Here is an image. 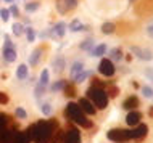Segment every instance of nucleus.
I'll return each instance as SVG.
<instances>
[{
    "mask_svg": "<svg viewBox=\"0 0 153 143\" xmlns=\"http://www.w3.org/2000/svg\"><path fill=\"white\" fill-rule=\"evenodd\" d=\"M140 121H142V114H140L137 109L135 111H129L126 116V124L131 125V127H135L137 124H140Z\"/></svg>",
    "mask_w": 153,
    "mask_h": 143,
    "instance_id": "9b49d317",
    "label": "nucleus"
},
{
    "mask_svg": "<svg viewBox=\"0 0 153 143\" xmlns=\"http://www.w3.org/2000/svg\"><path fill=\"white\" fill-rule=\"evenodd\" d=\"M8 11H10L13 16H18V15H19V10H18V7H16V5H11V8H10Z\"/></svg>",
    "mask_w": 153,
    "mask_h": 143,
    "instance_id": "79ce46f5",
    "label": "nucleus"
},
{
    "mask_svg": "<svg viewBox=\"0 0 153 143\" xmlns=\"http://www.w3.org/2000/svg\"><path fill=\"white\" fill-rule=\"evenodd\" d=\"M77 5V0H56V10L60 15H66L73 11Z\"/></svg>",
    "mask_w": 153,
    "mask_h": 143,
    "instance_id": "0eeeda50",
    "label": "nucleus"
},
{
    "mask_svg": "<svg viewBox=\"0 0 153 143\" xmlns=\"http://www.w3.org/2000/svg\"><path fill=\"white\" fill-rule=\"evenodd\" d=\"M63 90H65V95H66V97H76V88H74L73 84L66 82L65 87H63Z\"/></svg>",
    "mask_w": 153,
    "mask_h": 143,
    "instance_id": "bb28decb",
    "label": "nucleus"
},
{
    "mask_svg": "<svg viewBox=\"0 0 153 143\" xmlns=\"http://www.w3.org/2000/svg\"><path fill=\"white\" fill-rule=\"evenodd\" d=\"M147 34H148V37L153 39V23H150V24L147 26Z\"/></svg>",
    "mask_w": 153,
    "mask_h": 143,
    "instance_id": "37998d69",
    "label": "nucleus"
},
{
    "mask_svg": "<svg viewBox=\"0 0 153 143\" xmlns=\"http://www.w3.org/2000/svg\"><path fill=\"white\" fill-rule=\"evenodd\" d=\"M65 116L68 117L69 121L76 122L77 125H81V127H84V129H90V127H92V121H89L87 117H85V114L82 113V109L79 108V105H77V103H68V105H66Z\"/></svg>",
    "mask_w": 153,
    "mask_h": 143,
    "instance_id": "f03ea898",
    "label": "nucleus"
},
{
    "mask_svg": "<svg viewBox=\"0 0 153 143\" xmlns=\"http://www.w3.org/2000/svg\"><path fill=\"white\" fill-rule=\"evenodd\" d=\"M7 122H8V117L5 116V114H0V132H3V130H5Z\"/></svg>",
    "mask_w": 153,
    "mask_h": 143,
    "instance_id": "4c0bfd02",
    "label": "nucleus"
},
{
    "mask_svg": "<svg viewBox=\"0 0 153 143\" xmlns=\"http://www.w3.org/2000/svg\"><path fill=\"white\" fill-rule=\"evenodd\" d=\"M114 29H116V26H114L113 23H103L102 24V32H103V34H106V35L113 34Z\"/></svg>",
    "mask_w": 153,
    "mask_h": 143,
    "instance_id": "a878e982",
    "label": "nucleus"
},
{
    "mask_svg": "<svg viewBox=\"0 0 153 143\" xmlns=\"http://www.w3.org/2000/svg\"><path fill=\"white\" fill-rule=\"evenodd\" d=\"M65 34H66V23H63V21L56 23L53 27H50V37H53V39L63 37Z\"/></svg>",
    "mask_w": 153,
    "mask_h": 143,
    "instance_id": "9d476101",
    "label": "nucleus"
},
{
    "mask_svg": "<svg viewBox=\"0 0 153 143\" xmlns=\"http://www.w3.org/2000/svg\"><path fill=\"white\" fill-rule=\"evenodd\" d=\"M48 82H50V72L47 71V69H44L42 72H40V77H39V85H44V87H47Z\"/></svg>",
    "mask_w": 153,
    "mask_h": 143,
    "instance_id": "5701e85b",
    "label": "nucleus"
},
{
    "mask_svg": "<svg viewBox=\"0 0 153 143\" xmlns=\"http://www.w3.org/2000/svg\"><path fill=\"white\" fill-rule=\"evenodd\" d=\"M3 60L7 61V63H13L16 60V50L15 47H3Z\"/></svg>",
    "mask_w": 153,
    "mask_h": 143,
    "instance_id": "2eb2a0df",
    "label": "nucleus"
},
{
    "mask_svg": "<svg viewBox=\"0 0 153 143\" xmlns=\"http://www.w3.org/2000/svg\"><path fill=\"white\" fill-rule=\"evenodd\" d=\"M24 34H26V37H27V40H29L31 43L36 40V31L32 29V27H26V29H24Z\"/></svg>",
    "mask_w": 153,
    "mask_h": 143,
    "instance_id": "c756f323",
    "label": "nucleus"
},
{
    "mask_svg": "<svg viewBox=\"0 0 153 143\" xmlns=\"http://www.w3.org/2000/svg\"><path fill=\"white\" fill-rule=\"evenodd\" d=\"M29 137L26 132H15L13 135V143H29Z\"/></svg>",
    "mask_w": 153,
    "mask_h": 143,
    "instance_id": "aec40b11",
    "label": "nucleus"
},
{
    "mask_svg": "<svg viewBox=\"0 0 153 143\" xmlns=\"http://www.w3.org/2000/svg\"><path fill=\"white\" fill-rule=\"evenodd\" d=\"M40 55H42V48H36V50L31 53V56H29L31 66H37V63H39V60H40Z\"/></svg>",
    "mask_w": 153,
    "mask_h": 143,
    "instance_id": "412c9836",
    "label": "nucleus"
},
{
    "mask_svg": "<svg viewBox=\"0 0 153 143\" xmlns=\"http://www.w3.org/2000/svg\"><path fill=\"white\" fill-rule=\"evenodd\" d=\"M16 77L19 80H24L27 77V66L26 64H19L18 66V69H16Z\"/></svg>",
    "mask_w": 153,
    "mask_h": 143,
    "instance_id": "393cba45",
    "label": "nucleus"
},
{
    "mask_svg": "<svg viewBox=\"0 0 153 143\" xmlns=\"http://www.w3.org/2000/svg\"><path fill=\"white\" fill-rule=\"evenodd\" d=\"M84 29H85V26L79 21V19H73V21L69 23V31L71 32H81Z\"/></svg>",
    "mask_w": 153,
    "mask_h": 143,
    "instance_id": "4be33fe9",
    "label": "nucleus"
},
{
    "mask_svg": "<svg viewBox=\"0 0 153 143\" xmlns=\"http://www.w3.org/2000/svg\"><path fill=\"white\" fill-rule=\"evenodd\" d=\"M63 143H81V133L76 127H69L63 133Z\"/></svg>",
    "mask_w": 153,
    "mask_h": 143,
    "instance_id": "6e6552de",
    "label": "nucleus"
},
{
    "mask_svg": "<svg viewBox=\"0 0 153 143\" xmlns=\"http://www.w3.org/2000/svg\"><path fill=\"white\" fill-rule=\"evenodd\" d=\"M85 95H87V100H89L94 106H97L98 109H105L106 106H108V95H106V90H105V88L90 87V88H87Z\"/></svg>",
    "mask_w": 153,
    "mask_h": 143,
    "instance_id": "7ed1b4c3",
    "label": "nucleus"
},
{
    "mask_svg": "<svg viewBox=\"0 0 153 143\" xmlns=\"http://www.w3.org/2000/svg\"><path fill=\"white\" fill-rule=\"evenodd\" d=\"M89 74H90L89 71H82L81 74L77 76V77H76V79H74V80H76V82H84V80H85V79H87V77H89Z\"/></svg>",
    "mask_w": 153,
    "mask_h": 143,
    "instance_id": "c9c22d12",
    "label": "nucleus"
},
{
    "mask_svg": "<svg viewBox=\"0 0 153 143\" xmlns=\"http://www.w3.org/2000/svg\"><path fill=\"white\" fill-rule=\"evenodd\" d=\"M148 133V125L147 124H137L135 127H132L131 130H127V137H129V140H135V142H140L143 140V138L147 137Z\"/></svg>",
    "mask_w": 153,
    "mask_h": 143,
    "instance_id": "20e7f679",
    "label": "nucleus"
},
{
    "mask_svg": "<svg viewBox=\"0 0 153 143\" xmlns=\"http://www.w3.org/2000/svg\"><path fill=\"white\" fill-rule=\"evenodd\" d=\"M11 29H13V34H15V35H18V37L24 34V27H23V24H21V23H15Z\"/></svg>",
    "mask_w": 153,
    "mask_h": 143,
    "instance_id": "cd10ccee",
    "label": "nucleus"
},
{
    "mask_svg": "<svg viewBox=\"0 0 153 143\" xmlns=\"http://www.w3.org/2000/svg\"><path fill=\"white\" fill-rule=\"evenodd\" d=\"M39 2H27L26 5H24V8H26V11H29V13H32V11H37L39 10Z\"/></svg>",
    "mask_w": 153,
    "mask_h": 143,
    "instance_id": "c85d7f7f",
    "label": "nucleus"
},
{
    "mask_svg": "<svg viewBox=\"0 0 153 143\" xmlns=\"http://www.w3.org/2000/svg\"><path fill=\"white\" fill-rule=\"evenodd\" d=\"M139 98L135 97V95H131V97H127L126 100H124V103H123V108L126 109V111H135V108H139Z\"/></svg>",
    "mask_w": 153,
    "mask_h": 143,
    "instance_id": "f8f14e48",
    "label": "nucleus"
},
{
    "mask_svg": "<svg viewBox=\"0 0 153 143\" xmlns=\"http://www.w3.org/2000/svg\"><path fill=\"white\" fill-rule=\"evenodd\" d=\"M145 76L148 77V79L153 82V68H150V69H147V72H145Z\"/></svg>",
    "mask_w": 153,
    "mask_h": 143,
    "instance_id": "c03bdc74",
    "label": "nucleus"
},
{
    "mask_svg": "<svg viewBox=\"0 0 153 143\" xmlns=\"http://www.w3.org/2000/svg\"><path fill=\"white\" fill-rule=\"evenodd\" d=\"M79 47H81V50H84V52H92L94 47H95V40L92 37H89V39H85V40H82Z\"/></svg>",
    "mask_w": 153,
    "mask_h": 143,
    "instance_id": "6ab92c4d",
    "label": "nucleus"
},
{
    "mask_svg": "<svg viewBox=\"0 0 153 143\" xmlns=\"http://www.w3.org/2000/svg\"><path fill=\"white\" fill-rule=\"evenodd\" d=\"M148 113H150V116L153 117V106H150V111H148Z\"/></svg>",
    "mask_w": 153,
    "mask_h": 143,
    "instance_id": "a18cd8bd",
    "label": "nucleus"
},
{
    "mask_svg": "<svg viewBox=\"0 0 153 143\" xmlns=\"http://www.w3.org/2000/svg\"><path fill=\"white\" fill-rule=\"evenodd\" d=\"M5 2H15V0H5Z\"/></svg>",
    "mask_w": 153,
    "mask_h": 143,
    "instance_id": "de8ad7c7",
    "label": "nucleus"
},
{
    "mask_svg": "<svg viewBox=\"0 0 153 143\" xmlns=\"http://www.w3.org/2000/svg\"><path fill=\"white\" fill-rule=\"evenodd\" d=\"M123 50L121 48H111V50H108V60L111 61V63H119V61L123 60Z\"/></svg>",
    "mask_w": 153,
    "mask_h": 143,
    "instance_id": "dca6fc26",
    "label": "nucleus"
},
{
    "mask_svg": "<svg viewBox=\"0 0 153 143\" xmlns=\"http://www.w3.org/2000/svg\"><path fill=\"white\" fill-rule=\"evenodd\" d=\"M106 52H108V47H106V43H98L97 47H94V50L90 52V55H94V56H97V58H100V56H103Z\"/></svg>",
    "mask_w": 153,
    "mask_h": 143,
    "instance_id": "f3484780",
    "label": "nucleus"
},
{
    "mask_svg": "<svg viewBox=\"0 0 153 143\" xmlns=\"http://www.w3.org/2000/svg\"><path fill=\"white\" fill-rule=\"evenodd\" d=\"M106 137H108V140L114 142V143H124L129 140L127 130H124V129H111L106 132Z\"/></svg>",
    "mask_w": 153,
    "mask_h": 143,
    "instance_id": "39448f33",
    "label": "nucleus"
},
{
    "mask_svg": "<svg viewBox=\"0 0 153 143\" xmlns=\"http://www.w3.org/2000/svg\"><path fill=\"white\" fill-rule=\"evenodd\" d=\"M8 100H10V98H8L7 93L0 92V105H7V103H8Z\"/></svg>",
    "mask_w": 153,
    "mask_h": 143,
    "instance_id": "a19ab883",
    "label": "nucleus"
},
{
    "mask_svg": "<svg viewBox=\"0 0 153 143\" xmlns=\"http://www.w3.org/2000/svg\"><path fill=\"white\" fill-rule=\"evenodd\" d=\"M98 72L105 77H113L114 72H116V68H114V63H111L108 58H103L98 64Z\"/></svg>",
    "mask_w": 153,
    "mask_h": 143,
    "instance_id": "423d86ee",
    "label": "nucleus"
},
{
    "mask_svg": "<svg viewBox=\"0 0 153 143\" xmlns=\"http://www.w3.org/2000/svg\"><path fill=\"white\" fill-rule=\"evenodd\" d=\"M65 64H66V61L63 56H56V60H53V69L58 72H61L65 69Z\"/></svg>",
    "mask_w": 153,
    "mask_h": 143,
    "instance_id": "b1692460",
    "label": "nucleus"
},
{
    "mask_svg": "<svg viewBox=\"0 0 153 143\" xmlns=\"http://www.w3.org/2000/svg\"><path fill=\"white\" fill-rule=\"evenodd\" d=\"M140 90H142V95L145 98H153V88L150 85H145V87H142Z\"/></svg>",
    "mask_w": 153,
    "mask_h": 143,
    "instance_id": "473e14b6",
    "label": "nucleus"
},
{
    "mask_svg": "<svg viewBox=\"0 0 153 143\" xmlns=\"http://www.w3.org/2000/svg\"><path fill=\"white\" fill-rule=\"evenodd\" d=\"M56 127H58V124L55 121H39L34 125L27 127L26 133L29 140L34 143H48Z\"/></svg>",
    "mask_w": 153,
    "mask_h": 143,
    "instance_id": "f257e3e1",
    "label": "nucleus"
},
{
    "mask_svg": "<svg viewBox=\"0 0 153 143\" xmlns=\"http://www.w3.org/2000/svg\"><path fill=\"white\" fill-rule=\"evenodd\" d=\"M15 114H16V117H19V119H26V117H27V114H26V111H24L23 108H16Z\"/></svg>",
    "mask_w": 153,
    "mask_h": 143,
    "instance_id": "e433bc0d",
    "label": "nucleus"
},
{
    "mask_svg": "<svg viewBox=\"0 0 153 143\" xmlns=\"http://www.w3.org/2000/svg\"><path fill=\"white\" fill-rule=\"evenodd\" d=\"M15 130H3L0 132V143H13Z\"/></svg>",
    "mask_w": 153,
    "mask_h": 143,
    "instance_id": "a211bd4d",
    "label": "nucleus"
},
{
    "mask_svg": "<svg viewBox=\"0 0 153 143\" xmlns=\"http://www.w3.org/2000/svg\"><path fill=\"white\" fill-rule=\"evenodd\" d=\"M131 52L142 61H152L153 60V52L148 48H140V47H131Z\"/></svg>",
    "mask_w": 153,
    "mask_h": 143,
    "instance_id": "1a4fd4ad",
    "label": "nucleus"
},
{
    "mask_svg": "<svg viewBox=\"0 0 153 143\" xmlns=\"http://www.w3.org/2000/svg\"><path fill=\"white\" fill-rule=\"evenodd\" d=\"M77 105H79V108L82 109V113H84V114H89V116H94V114H95V106L90 103L87 98H81Z\"/></svg>",
    "mask_w": 153,
    "mask_h": 143,
    "instance_id": "ddd939ff",
    "label": "nucleus"
},
{
    "mask_svg": "<svg viewBox=\"0 0 153 143\" xmlns=\"http://www.w3.org/2000/svg\"><path fill=\"white\" fill-rule=\"evenodd\" d=\"M82 71H85V69H84V63H82V61H74V63L71 64V71H69V76H71V79L74 80Z\"/></svg>",
    "mask_w": 153,
    "mask_h": 143,
    "instance_id": "4468645a",
    "label": "nucleus"
},
{
    "mask_svg": "<svg viewBox=\"0 0 153 143\" xmlns=\"http://www.w3.org/2000/svg\"><path fill=\"white\" fill-rule=\"evenodd\" d=\"M65 84H66V80H56L55 84H52L50 90H52V92H58V90H63Z\"/></svg>",
    "mask_w": 153,
    "mask_h": 143,
    "instance_id": "7c9ffc66",
    "label": "nucleus"
},
{
    "mask_svg": "<svg viewBox=\"0 0 153 143\" xmlns=\"http://www.w3.org/2000/svg\"><path fill=\"white\" fill-rule=\"evenodd\" d=\"M90 82H92V87H95V88H103V87H105V84H103L100 79H97V77H92Z\"/></svg>",
    "mask_w": 153,
    "mask_h": 143,
    "instance_id": "f704fd0d",
    "label": "nucleus"
},
{
    "mask_svg": "<svg viewBox=\"0 0 153 143\" xmlns=\"http://www.w3.org/2000/svg\"><path fill=\"white\" fill-rule=\"evenodd\" d=\"M45 88H47V87H44V85H39V84H37V85H36V90H34L36 98H40V97H42L44 93H45Z\"/></svg>",
    "mask_w": 153,
    "mask_h": 143,
    "instance_id": "72a5a7b5",
    "label": "nucleus"
},
{
    "mask_svg": "<svg viewBox=\"0 0 153 143\" xmlns=\"http://www.w3.org/2000/svg\"><path fill=\"white\" fill-rule=\"evenodd\" d=\"M135 2V0H129V3H134Z\"/></svg>",
    "mask_w": 153,
    "mask_h": 143,
    "instance_id": "49530a36",
    "label": "nucleus"
},
{
    "mask_svg": "<svg viewBox=\"0 0 153 143\" xmlns=\"http://www.w3.org/2000/svg\"><path fill=\"white\" fill-rule=\"evenodd\" d=\"M0 18H2V21H8L10 19V11L7 10V8H3V10H0Z\"/></svg>",
    "mask_w": 153,
    "mask_h": 143,
    "instance_id": "58836bf2",
    "label": "nucleus"
},
{
    "mask_svg": "<svg viewBox=\"0 0 153 143\" xmlns=\"http://www.w3.org/2000/svg\"><path fill=\"white\" fill-rule=\"evenodd\" d=\"M106 95L111 97V98L118 97V87H108V92H106Z\"/></svg>",
    "mask_w": 153,
    "mask_h": 143,
    "instance_id": "ea45409f",
    "label": "nucleus"
},
{
    "mask_svg": "<svg viewBox=\"0 0 153 143\" xmlns=\"http://www.w3.org/2000/svg\"><path fill=\"white\" fill-rule=\"evenodd\" d=\"M40 111H42L44 116H50V114L53 113V109H52V105L50 103H44L42 106H40Z\"/></svg>",
    "mask_w": 153,
    "mask_h": 143,
    "instance_id": "2f4dec72",
    "label": "nucleus"
}]
</instances>
